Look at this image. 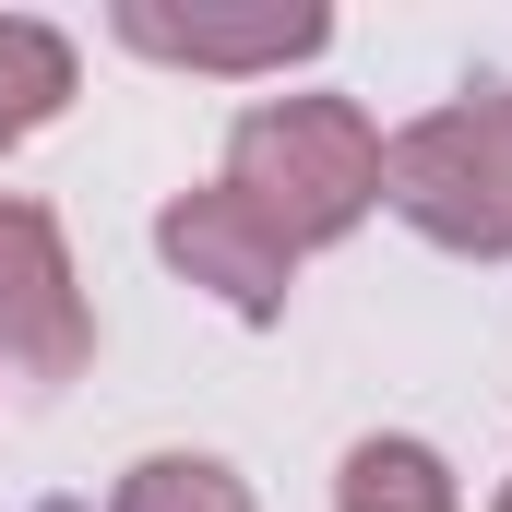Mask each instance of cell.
I'll use <instances>...</instances> for the list:
<instances>
[{
    "label": "cell",
    "mask_w": 512,
    "mask_h": 512,
    "mask_svg": "<svg viewBox=\"0 0 512 512\" xmlns=\"http://www.w3.org/2000/svg\"><path fill=\"white\" fill-rule=\"evenodd\" d=\"M215 191H239L286 251H322L382 203V131L346 96H274V108H251L227 131V179Z\"/></svg>",
    "instance_id": "6da1fadb"
},
{
    "label": "cell",
    "mask_w": 512,
    "mask_h": 512,
    "mask_svg": "<svg viewBox=\"0 0 512 512\" xmlns=\"http://www.w3.org/2000/svg\"><path fill=\"white\" fill-rule=\"evenodd\" d=\"M382 203L417 239H441V251L512 262V84L453 96L417 131H393L382 143Z\"/></svg>",
    "instance_id": "7a4b0ae2"
},
{
    "label": "cell",
    "mask_w": 512,
    "mask_h": 512,
    "mask_svg": "<svg viewBox=\"0 0 512 512\" xmlns=\"http://www.w3.org/2000/svg\"><path fill=\"white\" fill-rule=\"evenodd\" d=\"M84 358H96V322H84V286H72L48 203L0 191V370L12 382H72Z\"/></svg>",
    "instance_id": "3957f363"
},
{
    "label": "cell",
    "mask_w": 512,
    "mask_h": 512,
    "mask_svg": "<svg viewBox=\"0 0 512 512\" xmlns=\"http://www.w3.org/2000/svg\"><path fill=\"white\" fill-rule=\"evenodd\" d=\"M155 251L179 262L191 286H215L239 322H274V310H286V286H298V251L262 227L239 191H179V203L155 215Z\"/></svg>",
    "instance_id": "277c9868"
},
{
    "label": "cell",
    "mask_w": 512,
    "mask_h": 512,
    "mask_svg": "<svg viewBox=\"0 0 512 512\" xmlns=\"http://www.w3.org/2000/svg\"><path fill=\"white\" fill-rule=\"evenodd\" d=\"M120 36L143 60H191V72H262V60H310L334 24L322 12H155V0H131Z\"/></svg>",
    "instance_id": "5b68a950"
},
{
    "label": "cell",
    "mask_w": 512,
    "mask_h": 512,
    "mask_svg": "<svg viewBox=\"0 0 512 512\" xmlns=\"http://www.w3.org/2000/svg\"><path fill=\"white\" fill-rule=\"evenodd\" d=\"M334 512H453V477L429 441H358L334 477Z\"/></svg>",
    "instance_id": "8992f818"
},
{
    "label": "cell",
    "mask_w": 512,
    "mask_h": 512,
    "mask_svg": "<svg viewBox=\"0 0 512 512\" xmlns=\"http://www.w3.org/2000/svg\"><path fill=\"white\" fill-rule=\"evenodd\" d=\"M72 96V48L48 36V24H24V12H0V155L24 143V131L48 120Z\"/></svg>",
    "instance_id": "52a82bcc"
},
{
    "label": "cell",
    "mask_w": 512,
    "mask_h": 512,
    "mask_svg": "<svg viewBox=\"0 0 512 512\" xmlns=\"http://www.w3.org/2000/svg\"><path fill=\"white\" fill-rule=\"evenodd\" d=\"M108 512H251V489H239L215 453H143Z\"/></svg>",
    "instance_id": "ba28073f"
},
{
    "label": "cell",
    "mask_w": 512,
    "mask_h": 512,
    "mask_svg": "<svg viewBox=\"0 0 512 512\" xmlns=\"http://www.w3.org/2000/svg\"><path fill=\"white\" fill-rule=\"evenodd\" d=\"M501 512H512V489H501Z\"/></svg>",
    "instance_id": "9c48e42d"
}]
</instances>
